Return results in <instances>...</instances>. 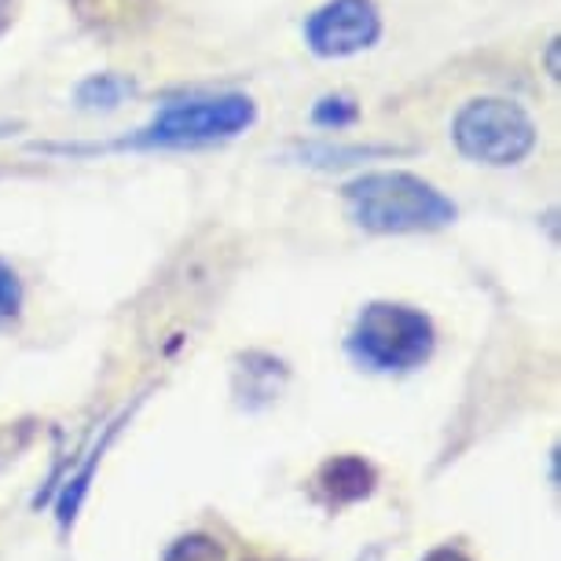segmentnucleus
<instances>
[{
    "label": "nucleus",
    "mask_w": 561,
    "mask_h": 561,
    "mask_svg": "<svg viewBox=\"0 0 561 561\" xmlns=\"http://www.w3.org/2000/svg\"><path fill=\"white\" fill-rule=\"evenodd\" d=\"M345 209L359 228L378 236L448 228L459 209L415 173H367L345 187Z\"/></svg>",
    "instance_id": "obj_1"
},
{
    "label": "nucleus",
    "mask_w": 561,
    "mask_h": 561,
    "mask_svg": "<svg viewBox=\"0 0 561 561\" xmlns=\"http://www.w3.org/2000/svg\"><path fill=\"white\" fill-rule=\"evenodd\" d=\"M257 107L247 96H198V100H176L165 103L154 114L151 125H144L140 133H133L129 140L107 144V147H84V151H118V147H203L217 140H231V136L247 133ZM81 154V151H67Z\"/></svg>",
    "instance_id": "obj_2"
},
{
    "label": "nucleus",
    "mask_w": 561,
    "mask_h": 561,
    "mask_svg": "<svg viewBox=\"0 0 561 561\" xmlns=\"http://www.w3.org/2000/svg\"><path fill=\"white\" fill-rule=\"evenodd\" d=\"M348 353L370 370H411L433 353V323L408 305H367L348 337Z\"/></svg>",
    "instance_id": "obj_3"
},
{
    "label": "nucleus",
    "mask_w": 561,
    "mask_h": 561,
    "mask_svg": "<svg viewBox=\"0 0 561 561\" xmlns=\"http://www.w3.org/2000/svg\"><path fill=\"white\" fill-rule=\"evenodd\" d=\"M455 147L484 165H517L536 147V125L514 100H470L451 122Z\"/></svg>",
    "instance_id": "obj_4"
},
{
    "label": "nucleus",
    "mask_w": 561,
    "mask_h": 561,
    "mask_svg": "<svg viewBox=\"0 0 561 561\" xmlns=\"http://www.w3.org/2000/svg\"><path fill=\"white\" fill-rule=\"evenodd\" d=\"M382 37V15L375 0H331L305 23V45L323 59L356 56Z\"/></svg>",
    "instance_id": "obj_5"
},
{
    "label": "nucleus",
    "mask_w": 561,
    "mask_h": 561,
    "mask_svg": "<svg viewBox=\"0 0 561 561\" xmlns=\"http://www.w3.org/2000/svg\"><path fill=\"white\" fill-rule=\"evenodd\" d=\"M316 481H320V492L331 503H356L375 492L378 473L359 455H334V459H327L320 466V478Z\"/></svg>",
    "instance_id": "obj_6"
},
{
    "label": "nucleus",
    "mask_w": 561,
    "mask_h": 561,
    "mask_svg": "<svg viewBox=\"0 0 561 561\" xmlns=\"http://www.w3.org/2000/svg\"><path fill=\"white\" fill-rule=\"evenodd\" d=\"M70 4L81 15V23L111 34V30H129L147 19L154 0H70Z\"/></svg>",
    "instance_id": "obj_7"
},
{
    "label": "nucleus",
    "mask_w": 561,
    "mask_h": 561,
    "mask_svg": "<svg viewBox=\"0 0 561 561\" xmlns=\"http://www.w3.org/2000/svg\"><path fill=\"white\" fill-rule=\"evenodd\" d=\"M125 96H133V81L118 78V73H100V78H89L78 89V103L81 107H118Z\"/></svg>",
    "instance_id": "obj_8"
},
{
    "label": "nucleus",
    "mask_w": 561,
    "mask_h": 561,
    "mask_svg": "<svg viewBox=\"0 0 561 561\" xmlns=\"http://www.w3.org/2000/svg\"><path fill=\"white\" fill-rule=\"evenodd\" d=\"M165 561H225V547H220L214 536L192 533V536L176 539L173 550L165 554Z\"/></svg>",
    "instance_id": "obj_9"
},
{
    "label": "nucleus",
    "mask_w": 561,
    "mask_h": 561,
    "mask_svg": "<svg viewBox=\"0 0 561 561\" xmlns=\"http://www.w3.org/2000/svg\"><path fill=\"white\" fill-rule=\"evenodd\" d=\"M19 309H23V283H19L12 264L0 261V323L15 320Z\"/></svg>",
    "instance_id": "obj_10"
},
{
    "label": "nucleus",
    "mask_w": 561,
    "mask_h": 561,
    "mask_svg": "<svg viewBox=\"0 0 561 561\" xmlns=\"http://www.w3.org/2000/svg\"><path fill=\"white\" fill-rule=\"evenodd\" d=\"M320 125H334V129H342V125H348L356 118V107H353V100H345V96H331V100H323L320 107H316L312 114Z\"/></svg>",
    "instance_id": "obj_11"
},
{
    "label": "nucleus",
    "mask_w": 561,
    "mask_h": 561,
    "mask_svg": "<svg viewBox=\"0 0 561 561\" xmlns=\"http://www.w3.org/2000/svg\"><path fill=\"white\" fill-rule=\"evenodd\" d=\"M12 19H15V0H0V34L12 26Z\"/></svg>",
    "instance_id": "obj_12"
},
{
    "label": "nucleus",
    "mask_w": 561,
    "mask_h": 561,
    "mask_svg": "<svg viewBox=\"0 0 561 561\" xmlns=\"http://www.w3.org/2000/svg\"><path fill=\"white\" fill-rule=\"evenodd\" d=\"M426 561H470V558L459 554V550H451V547H440V550H433Z\"/></svg>",
    "instance_id": "obj_13"
},
{
    "label": "nucleus",
    "mask_w": 561,
    "mask_h": 561,
    "mask_svg": "<svg viewBox=\"0 0 561 561\" xmlns=\"http://www.w3.org/2000/svg\"><path fill=\"white\" fill-rule=\"evenodd\" d=\"M253 561H268V558H253Z\"/></svg>",
    "instance_id": "obj_14"
}]
</instances>
